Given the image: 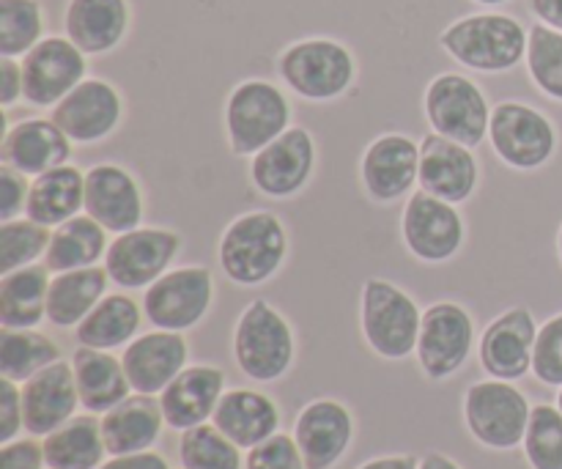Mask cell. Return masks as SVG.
Masks as SVG:
<instances>
[{
	"mask_svg": "<svg viewBox=\"0 0 562 469\" xmlns=\"http://www.w3.org/2000/svg\"><path fill=\"white\" fill-rule=\"evenodd\" d=\"M558 410L562 412V388H560V395H558Z\"/></svg>",
	"mask_w": 562,
	"mask_h": 469,
	"instance_id": "54",
	"label": "cell"
},
{
	"mask_svg": "<svg viewBox=\"0 0 562 469\" xmlns=\"http://www.w3.org/2000/svg\"><path fill=\"white\" fill-rule=\"evenodd\" d=\"M294 330L267 300H252L234 330V357L252 382H278L294 366Z\"/></svg>",
	"mask_w": 562,
	"mask_h": 469,
	"instance_id": "5",
	"label": "cell"
},
{
	"mask_svg": "<svg viewBox=\"0 0 562 469\" xmlns=\"http://www.w3.org/2000/svg\"><path fill=\"white\" fill-rule=\"evenodd\" d=\"M475 3H481V5H503V3H508V0H475Z\"/></svg>",
	"mask_w": 562,
	"mask_h": 469,
	"instance_id": "52",
	"label": "cell"
},
{
	"mask_svg": "<svg viewBox=\"0 0 562 469\" xmlns=\"http://www.w3.org/2000/svg\"><path fill=\"white\" fill-rule=\"evenodd\" d=\"M22 428V388L11 379H0V445L14 443Z\"/></svg>",
	"mask_w": 562,
	"mask_h": 469,
	"instance_id": "45",
	"label": "cell"
},
{
	"mask_svg": "<svg viewBox=\"0 0 562 469\" xmlns=\"http://www.w3.org/2000/svg\"><path fill=\"white\" fill-rule=\"evenodd\" d=\"M71 159V141L53 119H22L5 126L0 165H11L27 179L47 174Z\"/></svg>",
	"mask_w": 562,
	"mask_h": 469,
	"instance_id": "24",
	"label": "cell"
},
{
	"mask_svg": "<svg viewBox=\"0 0 562 469\" xmlns=\"http://www.w3.org/2000/svg\"><path fill=\"white\" fill-rule=\"evenodd\" d=\"M532 406L514 382H475L464 395V423L472 437L492 450H514L525 443Z\"/></svg>",
	"mask_w": 562,
	"mask_h": 469,
	"instance_id": "8",
	"label": "cell"
},
{
	"mask_svg": "<svg viewBox=\"0 0 562 469\" xmlns=\"http://www.w3.org/2000/svg\"><path fill=\"white\" fill-rule=\"evenodd\" d=\"M44 461L49 469H99L104 465L102 421L91 412L71 417L44 437Z\"/></svg>",
	"mask_w": 562,
	"mask_h": 469,
	"instance_id": "34",
	"label": "cell"
},
{
	"mask_svg": "<svg viewBox=\"0 0 562 469\" xmlns=\"http://www.w3.org/2000/svg\"><path fill=\"white\" fill-rule=\"evenodd\" d=\"M49 119L64 130L71 143L91 146L108 141L119 130L124 119V99L113 82L102 77H86L75 91L55 104Z\"/></svg>",
	"mask_w": 562,
	"mask_h": 469,
	"instance_id": "15",
	"label": "cell"
},
{
	"mask_svg": "<svg viewBox=\"0 0 562 469\" xmlns=\"http://www.w3.org/2000/svg\"><path fill=\"white\" fill-rule=\"evenodd\" d=\"M532 373L549 388H562V313L538 327L532 349Z\"/></svg>",
	"mask_w": 562,
	"mask_h": 469,
	"instance_id": "42",
	"label": "cell"
},
{
	"mask_svg": "<svg viewBox=\"0 0 562 469\" xmlns=\"http://www.w3.org/2000/svg\"><path fill=\"white\" fill-rule=\"evenodd\" d=\"M530 31L516 16L499 11L461 16L439 33V47L461 66L486 75H503L527 58Z\"/></svg>",
	"mask_w": 562,
	"mask_h": 469,
	"instance_id": "2",
	"label": "cell"
},
{
	"mask_svg": "<svg viewBox=\"0 0 562 469\" xmlns=\"http://www.w3.org/2000/svg\"><path fill=\"white\" fill-rule=\"evenodd\" d=\"M481 181V168L472 148L450 141V137L426 135L420 141V190L442 198L448 203L470 201Z\"/></svg>",
	"mask_w": 562,
	"mask_h": 469,
	"instance_id": "21",
	"label": "cell"
},
{
	"mask_svg": "<svg viewBox=\"0 0 562 469\" xmlns=\"http://www.w3.org/2000/svg\"><path fill=\"white\" fill-rule=\"evenodd\" d=\"M140 305L126 294H108L77 327V344L88 349L113 351L130 346L140 330Z\"/></svg>",
	"mask_w": 562,
	"mask_h": 469,
	"instance_id": "35",
	"label": "cell"
},
{
	"mask_svg": "<svg viewBox=\"0 0 562 469\" xmlns=\"http://www.w3.org/2000/svg\"><path fill=\"white\" fill-rule=\"evenodd\" d=\"M475 344V324L467 308L459 302H434L423 311L420 338H417V362L434 382L450 379L470 360Z\"/></svg>",
	"mask_w": 562,
	"mask_h": 469,
	"instance_id": "13",
	"label": "cell"
},
{
	"mask_svg": "<svg viewBox=\"0 0 562 469\" xmlns=\"http://www.w3.org/2000/svg\"><path fill=\"white\" fill-rule=\"evenodd\" d=\"M245 469H307L302 450L289 434H274L267 443L247 450Z\"/></svg>",
	"mask_w": 562,
	"mask_h": 469,
	"instance_id": "43",
	"label": "cell"
},
{
	"mask_svg": "<svg viewBox=\"0 0 562 469\" xmlns=\"http://www.w3.org/2000/svg\"><path fill=\"white\" fill-rule=\"evenodd\" d=\"M60 360L55 340L36 330H3L0 333V377L25 384L47 366Z\"/></svg>",
	"mask_w": 562,
	"mask_h": 469,
	"instance_id": "36",
	"label": "cell"
},
{
	"mask_svg": "<svg viewBox=\"0 0 562 469\" xmlns=\"http://www.w3.org/2000/svg\"><path fill=\"white\" fill-rule=\"evenodd\" d=\"M401 236L417 261L445 264L464 247V217L456 203L442 201L431 192L420 190L406 201L401 214Z\"/></svg>",
	"mask_w": 562,
	"mask_h": 469,
	"instance_id": "11",
	"label": "cell"
},
{
	"mask_svg": "<svg viewBox=\"0 0 562 469\" xmlns=\"http://www.w3.org/2000/svg\"><path fill=\"white\" fill-rule=\"evenodd\" d=\"M291 126V102L274 82L241 80L225 102V135L236 157H256Z\"/></svg>",
	"mask_w": 562,
	"mask_h": 469,
	"instance_id": "4",
	"label": "cell"
},
{
	"mask_svg": "<svg viewBox=\"0 0 562 469\" xmlns=\"http://www.w3.org/2000/svg\"><path fill=\"white\" fill-rule=\"evenodd\" d=\"M86 214L110 234H126L143 223V190L135 176L115 163H99L86 174Z\"/></svg>",
	"mask_w": 562,
	"mask_h": 469,
	"instance_id": "19",
	"label": "cell"
},
{
	"mask_svg": "<svg viewBox=\"0 0 562 469\" xmlns=\"http://www.w3.org/2000/svg\"><path fill=\"white\" fill-rule=\"evenodd\" d=\"M225 393V373L214 366H190L159 393L165 423L173 432H187L214 417Z\"/></svg>",
	"mask_w": 562,
	"mask_h": 469,
	"instance_id": "25",
	"label": "cell"
},
{
	"mask_svg": "<svg viewBox=\"0 0 562 469\" xmlns=\"http://www.w3.org/2000/svg\"><path fill=\"white\" fill-rule=\"evenodd\" d=\"M181 253V234L170 228H132L119 234L108 247L104 269L119 289H148L162 278Z\"/></svg>",
	"mask_w": 562,
	"mask_h": 469,
	"instance_id": "12",
	"label": "cell"
},
{
	"mask_svg": "<svg viewBox=\"0 0 562 469\" xmlns=\"http://www.w3.org/2000/svg\"><path fill=\"white\" fill-rule=\"evenodd\" d=\"M212 423L231 443L250 450L278 434L280 410L269 395L256 390H228L220 399Z\"/></svg>",
	"mask_w": 562,
	"mask_h": 469,
	"instance_id": "28",
	"label": "cell"
},
{
	"mask_svg": "<svg viewBox=\"0 0 562 469\" xmlns=\"http://www.w3.org/2000/svg\"><path fill=\"white\" fill-rule=\"evenodd\" d=\"M44 38V9L38 0H0V55L25 58Z\"/></svg>",
	"mask_w": 562,
	"mask_h": 469,
	"instance_id": "38",
	"label": "cell"
},
{
	"mask_svg": "<svg viewBox=\"0 0 562 469\" xmlns=\"http://www.w3.org/2000/svg\"><path fill=\"white\" fill-rule=\"evenodd\" d=\"M488 143L508 168H543L558 152V130L541 110L525 102H499L492 110Z\"/></svg>",
	"mask_w": 562,
	"mask_h": 469,
	"instance_id": "9",
	"label": "cell"
},
{
	"mask_svg": "<svg viewBox=\"0 0 562 469\" xmlns=\"http://www.w3.org/2000/svg\"><path fill=\"white\" fill-rule=\"evenodd\" d=\"M130 0H69L64 11L66 36L86 55H104L130 31Z\"/></svg>",
	"mask_w": 562,
	"mask_h": 469,
	"instance_id": "26",
	"label": "cell"
},
{
	"mask_svg": "<svg viewBox=\"0 0 562 469\" xmlns=\"http://www.w3.org/2000/svg\"><path fill=\"white\" fill-rule=\"evenodd\" d=\"M80 406L75 368L58 360L22 384V421L31 437H47L69 423Z\"/></svg>",
	"mask_w": 562,
	"mask_h": 469,
	"instance_id": "20",
	"label": "cell"
},
{
	"mask_svg": "<svg viewBox=\"0 0 562 469\" xmlns=\"http://www.w3.org/2000/svg\"><path fill=\"white\" fill-rule=\"evenodd\" d=\"M417 469H461V467L445 454H426L420 459V467H417Z\"/></svg>",
	"mask_w": 562,
	"mask_h": 469,
	"instance_id": "51",
	"label": "cell"
},
{
	"mask_svg": "<svg viewBox=\"0 0 562 469\" xmlns=\"http://www.w3.org/2000/svg\"><path fill=\"white\" fill-rule=\"evenodd\" d=\"M162 404L154 395L135 393L102 415V437L110 456H130L151 450L162 434Z\"/></svg>",
	"mask_w": 562,
	"mask_h": 469,
	"instance_id": "27",
	"label": "cell"
},
{
	"mask_svg": "<svg viewBox=\"0 0 562 469\" xmlns=\"http://www.w3.org/2000/svg\"><path fill=\"white\" fill-rule=\"evenodd\" d=\"M530 11L538 22L562 31V0H530Z\"/></svg>",
	"mask_w": 562,
	"mask_h": 469,
	"instance_id": "49",
	"label": "cell"
},
{
	"mask_svg": "<svg viewBox=\"0 0 562 469\" xmlns=\"http://www.w3.org/2000/svg\"><path fill=\"white\" fill-rule=\"evenodd\" d=\"M22 77L27 104L55 108L88 77V55L69 36H44L22 58Z\"/></svg>",
	"mask_w": 562,
	"mask_h": 469,
	"instance_id": "14",
	"label": "cell"
},
{
	"mask_svg": "<svg viewBox=\"0 0 562 469\" xmlns=\"http://www.w3.org/2000/svg\"><path fill=\"white\" fill-rule=\"evenodd\" d=\"M187 340L181 333L154 330L132 340L121 355L124 371L130 377L132 393L159 395L187 368Z\"/></svg>",
	"mask_w": 562,
	"mask_h": 469,
	"instance_id": "23",
	"label": "cell"
},
{
	"mask_svg": "<svg viewBox=\"0 0 562 469\" xmlns=\"http://www.w3.org/2000/svg\"><path fill=\"white\" fill-rule=\"evenodd\" d=\"M44 445L36 439H14L0 448V469H44Z\"/></svg>",
	"mask_w": 562,
	"mask_h": 469,
	"instance_id": "46",
	"label": "cell"
},
{
	"mask_svg": "<svg viewBox=\"0 0 562 469\" xmlns=\"http://www.w3.org/2000/svg\"><path fill=\"white\" fill-rule=\"evenodd\" d=\"M108 234L110 231L99 225L91 214H77V217L66 220L64 225L53 228L44 267L53 275L97 267L108 256Z\"/></svg>",
	"mask_w": 562,
	"mask_h": 469,
	"instance_id": "33",
	"label": "cell"
},
{
	"mask_svg": "<svg viewBox=\"0 0 562 469\" xmlns=\"http://www.w3.org/2000/svg\"><path fill=\"white\" fill-rule=\"evenodd\" d=\"M415 456H382V459L366 461L360 469H417Z\"/></svg>",
	"mask_w": 562,
	"mask_h": 469,
	"instance_id": "50",
	"label": "cell"
},
{
	"mask_svg": "<svg viewBox=\"0 0 562 469\" xmlns=\"http://www.w3.org/2000/svg\"><path fill=\"white\" fill-rule=\"evenodd\" d=\"M313 170H316V141L302 126H289L252 157L250 179L261 196L283 201L305 190Z\"/></svg>",
	"mask_w": 562,
	"mask_h": 469,
	"instance_id": "16",
	"label": "cell"
},
{
	"mask_svg": "<svg viewBox=\"0 0 562 469\" xmlns=\"http://www.w3.org/2000/svg\"><path fill=\"white\" fill-rule=\"evenodd\" d=\"M214 300V278L206 267L168 269L143 294V313L154 330L184 333L206 319Z\"/></svg>",
	"mask_w": 562,
	"mask_h": 469,
	"instance_id": "10",
	"label": "cell"
},
{
	"mask_svg": "<svg viewBox=\"0 0 562 469\" xmlns=\"http://www.w3.org/2000/svg\"><path fill=\"white\" fill-rule=\"evenodd\" d=\"M360 322L368 346L384 360H404L417 351L423 311L401 286L384 278L366 280Z\"/></svg>",
	"mask_w": 562,
	"mask_h": 469,
	"instance_id": "6",
	"label": "cell"
},
{
	"mask_svg": "<svg viewBox=\"0 0 562 469\" xmlns=\"http://www.w3.org/2000/svg\"><path fill=\"white\" fill-rule=\"evenodd\" d=\"M31 196V181L11 165H0V223L22 217Z\"/></svg>",
	"mask_w": 562,
	"mask_h": 469,
	"instance_id": "44",
	"label": "cell"
},
{
	"mask_svg": "<svg viewBox=\"0 0 562 469\" xmlns=\"http://www.w3.org/2000/svg\"><path fill=\"white\" fill-rule=\"evenodd\" d=\"M362 187L376 203H395L420 179V146L404 132L379 135L360 163Z\"/></svg>",
	"mask_w": 562,
	"mask_h": 469,
	"instance_id": "17",
	"label": "cell"
},
{
	"mask_svg": "<svg viewBox=\"0 0 562 469\" xmlns=\"http://www.w3.org/2000/svg\"><path fill=\"white\" fill-rule=\"evenodd\" d=\"M80 212H86V174L77 165H58L31 181L25 217L58 228Z\"/></svg>",
	"mask_w": 562,
	"mask_h": 469,
	"instance_id": "30",
	"label": "cell"
},
{
	"mask_svg": "<svg viewBox=\"0 0 562 469\" xmlns=\"http://www.w3.org/2000/svg\"><path fill=\"white\" fill-rule=\"evenodd\" d=\"M289 258V231L269 209L245 212L225 225L217 261L236 286H261L280 272Z\"/></svg>",
	"mask_w": 562,
	"mask_h": 469,
	"instance_id": "1",
	"label": "cell"
},
{
	"mask_svg": "<svg viewBox=\"0 0 562 469\" xmlns=\"http://www.w3.org/2000/svg\"><path fill=\"white\" fill-rule=\"evenodd\" d=\"M278 75L307 102H333L357 80V60L346 44L327 36L300 38L278 55Z\"/></svg>",
	"mask_w": 562,
	"mask_h": 469,
	"instance_id": "3",
	"label": "cell"
},
{
	"mask_svg": "<svg viewBox=\"0 0 562 469\" xmlns=\"http://www.w3.org/2000/svg\"><path fill=\"white\" fill-rule=\"evenodd\" d=\"M179 461L184 469H241V448L214 423L181 432Z\"/></svg>",
	"mask_w": 562,
	"mask_h": 469,
	"instance_id": "37",
	"label": "cell"
},
{
	"mask_svg": "<svg viewBox=\"0 0 562 469\" xmlns=\"http://www.w3.org/2000/svg\"><path fill=\"white\" fill-rule=\"evenodd\" d=\"M558 253H560V261H562V225H560V234H558Z\"/></svg>",
	"mask_w": 562,
	"mask_h": 469,
	"instance_id": "53",
	"label": "cell"
},
{
	"mask_svg": "<svg viewBox=\"0 0 562 469\" xmlns=\"http://www.w3.org/2000/svg\"><path fill=\"white\" fill-rule=\"evenodd\" d=\"M99 469H170L165 456L154 454V450H143V454L130 456H110Z\"/></svg>",
	"mask_w": 562,
	"mask_h": 469,
	"instance_id": "48",
	"label": "cell"
},
{
	"mask_svg": "<svg viewBox=\"0 0 562 469\" xmlns=\"http://www.w3.org/2000/svg\"><path fill=\"white\" fill-rule=\"evenodd\" d=\"M527 71L541 93L562 102V31L536 22L527 38Z\"/></svg>",
	"mask_w": 562,
	"mask_h": 469,
	"instance_id": "39",
	"label": "cell"
},
{
	"mask_svg": "<svg viewBox=\"0 0 562 469\" xmlns=\"http://www.w3.org/2000/svg\"><path fill=\"white\" fill-rule=\"evenodd\" d=\"M20 99H25V77H22V60L3 58V55H0V104L9 110V108H14Z\"/></svg>",
	"mask_w": 562,
	"mask_h": 469,
	"instance_id": "47",
	"label": "cell"
},
{
	"mask_svg": "<svg viewBox=\"0 0 562 469\" xmlns=\"http://www.w3.org/2000/svg\"><path fill=\"white\" fill-rule=\"evenodd\" d=\"M49 239H53V231L31 217L0 223V275L31 267L38 258L47 256Z\"/></svg>",
	"mask_w": 562,
	"mask_h": 469,
	"instance_id": "40",
	"label": "cell"
},
{
	"mask_svg": "<svg viewBox=\"0 0 562 469\" xmlns=\"http://www.w3.org/2000/svg\"><path fill=\"white\" fill-rule=\"evenodd\" d=\"M423 110L437 135L450 137L467 148L481 146L483 137H488L492 124V108L472 77L448 71L428 82Z\"/></svg>",
	"mask_w": 562,
	"mask_h": 469,
	"instance_id": "7",
	"label": "cell"
},
{
	"mask_svg": "<svg viewBox=\"0 0 562 469\" xmlns=\"http://www.w3.org/2000/svg\"><path fill=\"white\" fill-rule=\"evenodd\" d=\"M71 368H75L80 406L91 415H104L124 399H130L132 384L124 371V362L110 351L77 346L71 355Z\"/></svg>",
	"mask_w": 562,
	"mask_h": 469,
	"instance_id": "29",
	"label": "cell"
},
{
	"mask_svg": "<svg viewBox=\"0 0 562 469\" xmlns=\"http://www.w3.org/2000/svg\"><path fill=\"white\" fill-rule=\"evenodd\" d=\"M294 439L307 469H329L344 459L355 439V417L340 401H311L296 415Z\"/></svg>",
	"mask_w": 562,
	"mask_h": 469,
	"instance_id": "22",
	"label": "cell"
},
{
	"mask_svg": "<svg viewBox=\"0 0 562 469\" xmlns=\"http://www.w3.org/2000/svg\"><path fill=\"white\" fill-rule=\"evenodd\" d=\"M538 324L527 308H510L499 313L481 338V366L492 379L516 382L532 371Z\"/></svg>",
	"mask_w": 562,
	"mask_h": 469,
	"instance_id": "18",
	"label": "cell"
},
{
	"mask_svg": "<svg viewBox=\"0 0 562 469\" xmlns=\"http://www.w3.org/2000/svg\"><path fill=\"white\" fill-rule=\"evenodd\" d=\"M49 275L44 264L0 275V327L36 330L47 319Z\"/></svg>",
	"mask_w": 562,
	"mask_h": 469,
	"instance_id": "32",
	"label": "cell"
},
{
	"mask_svg": "<svg viewBox=\"0 0 562 469\" xmlns=\"http://www.w3.org/2000/svg\"><path fill=\"white\" fill-rule=\"evenodd\" d=\"M110 275L104 267L71 269L49 280L47 322L55 327H80L82 319L108 297Z\"/></svg>",
	"mask_w": 562,
	"mask_h": 469,
	"instance_id": "31",
	"label": "cell"
},
{
	"mask_svg": "<svg viewBox=\"0 0 562 469\" xmlns=\"http://www.w3.org/2000/svg\"><path fill=\"white\" fill-rule=\"evenodd\" d=\"M521 445L532 469H562V412L558 406H532Z\"/></svg>",
	"mask_w": 562,
	"mask_h": 469,
	"instance_id": "41",
	"label": "cell"
}]
</instances>
